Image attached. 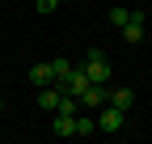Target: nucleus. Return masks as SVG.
<instances>
[{
  "label": "nucleus",
  "instance_id": "nucleus-1",
  "mask_svg": "<svg viewBox=\"0 0 152 144\" xmlns=\"http://www.w3.org/2000/svg\"><path fill=\"white\" fill-rule=\"evenodd\" d=\"M85 72H89V81H106V85H110V76H114V64L106 60V51H97V47H93L89 55H85Z\"/></svg>",
  "mask_w": 152,
  "mask_h": 144
},
{
  "label": "nucleus",
  "instance_id": "nucleus-2",
  "mask_svg": "<svg viewBox=\"0 0 152 144\" xmlns=\"http://www.w3.org/2000/svg\"><path fill=\"white\" fill-rule=\"evenodd\" d=\"M93 115H97V132H123V123H127V110H118V106H97V110H93Z\"/></svg>",
  "mask_w": 152,
  "mask_h": 144
},
{
  "label": "nucleus",
  "instance_id": "nucleus-3",
  "mask_svg": "<svg viewBox=\"0 0 152 144\" xmlns=\"http://www.w3.org/2000/svg\"><path fill=\"white\" fill-rule=\"evenodd\" d=\"M85 85H89V72H85V64H72V72L59 81V89H64V93H76V98L85 93Z\"/></svg>",
  "mask_w": 152,
  "mask_h": 144
},
{
  "label": "nucleus",
  "instance_id": "nucleus-4",
  "mask_svg": "<svg viewBox=\"0 0 152 144\" xmlns=\"http://www.w3.org/2000/svg\"><path fill=\"white\" fill-rule=\"evenodd\" d=\"M26 81H30L34 89H42V85H55V72H51V60H47V64H34V68L26 72Z\"/></svg>",
  "mask_w": 152,
  "mask_h": 144
},
{
  "label": "nucleus",
  "instance_id": "nucleus-5",
  "mask_svg": "<svg viewBox=\"0 0 152 144\" xmlns=\"http://www.w3.org/2000/svg\"><path fill=\"white\" fill-rule=\"evenodd\" d=\"M123 38H127L131 47H135V43H144V13H140V9H135V17L123 26Z\"/></svg>",
  "mask_w": 152,
  "mask_h": 144
},
{
  "label": "nucleus",
  "instance_id": "nucleus-6",
  "mask_svg": "<svg viewBox=\"0 0 152 144\" xmlns=\"http://www.w3.org/2000/svg\"><path fill=\"white\" fill-rule=\"evenodd\" d=\"M110 106H118V110H131V102H135V93H131L127 85H118V89H110V98H106Z\"/></svg>",
  "mask_w": 152,
  "mask_h": 144
},
{
  "label": "nucleus",
  "instance_id": "nucleus-7",
  "mask_svg": "<svg viewBox=\"0 0 152 144\" xmlns=\"http://www.w3.org/2000/svg\"><path fill=\"white\" fill-rule=\"evenodd\" d=\"M55 136H76V115H59L55 110Z\"/></svg>",
  "mask_w": 152,
  "mask_h": 144
},
{
  "label": "nucleus",
  "instance_id": "nucleus-8",
  "mask_svg": "<svg viewBox=\"0 0 152 144\" xmlns=\"http://www.w3.org/2000/svg\"><path fill=\"white\" fill-rule=\"evenodd\" d=\"M131 17H135V9H123V4H114V9H110V26H118V30H123V26L131 21Z\"/></svg>",
  "mask_w": 152,
  "mask_h": 144
},
{
  "label": "nucleus",
  "instance_id": "nucleus-9",
  "mask_svg": "<svg viewBox=\"0 0 152 144\" xmlns=\"http://www.w3.org/2000/svg\"><path fill=\"white\" fill-rule=\"evenodd\" d=\"M51 72H55V85H59L68 72H72V60H51Z\"/></svg>",
  "mask_w": 152,
  "mask_h": 144
},
{
  "label": "nucleus",
  "instance_id": "nucleus-10",
  "mask_svg": "<svg viewBox=\"0 0 152 144\" xmlns=\"http://www.w3.org/2000/svg\"><path fill=\"white\" fill-rule=\"evenodd\" d=\"M59 4H64V0H34V9H38V13H55Z\"/></svg>",
  "mask_w": 152,
  "mask_h": 144
},
{
  "label": "nucleus",
  "instance_id": "nucleus-11",
  "mask_svg": "<svg viewBox=\"0 0 152 144\" xmlns=\"http://www.w3.org/2000/svg\"><path fill=\"white\" fill-rule=\"evenodd\" d=\"M0 110H4V98H0Z\"/></svg>",
  "mask_w": 152,
  "mask_h": 144
}]
</instances>
